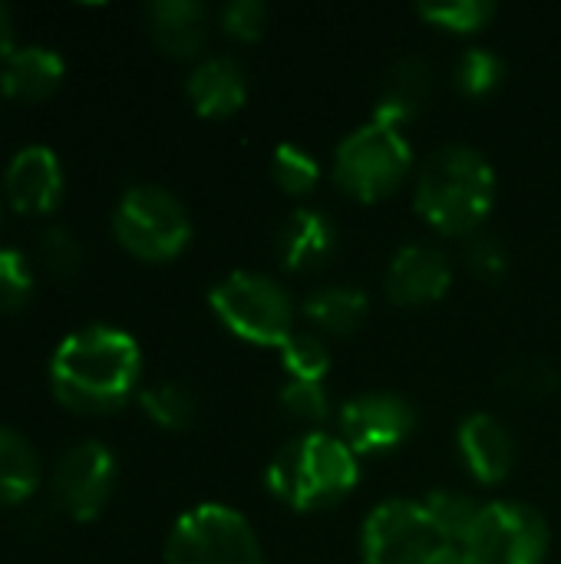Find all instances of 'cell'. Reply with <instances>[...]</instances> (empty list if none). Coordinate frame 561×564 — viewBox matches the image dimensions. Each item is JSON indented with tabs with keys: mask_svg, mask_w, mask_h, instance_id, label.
Instances as JSON below:
<instances>
[{
	"mask_svg": "<svg viewBox=\"0 0 561 564\" xmlns=\"http://www.w3.org/2000/svg\"><path fill=\"white\" fill-rule=\"evenodd\" d=\"M453 281V268L450 258L440 248L430 245H407L393 254L390 268H387V297L393 304L403 307H420V304H433L446 294Z\"/></svg>",
	"mask_w": 561,
	"mask_h": 564,
	"instance_id": "cell-13",
	"label": "cell"
},
{
	"mask_svg": "<svg viewBox=\"0 0 561 564\" xmlns=\"http://www.w3.org/2000/svg\"><path fill=\"white\" fill-rule=\"evenodd\" d=\"M63 56L50 46H17L0 63V89L20 102H40L63 83Z\"/></svg>",
	"mask_w": 561,
	"mask_h": 564,
	"instance_id": "cell-19",
	"label": "cell"
},
{
	"mask_svg": "<svg viewBox=\"0 0 561 564\" xmlns=\"http://www.w3.org/2000/svg\"><path fill=\"white\" fill-rule=\"evenodd\" d=\"M222 26L235 40H258L268 26V7L261 0H231L222 10Z\"/></svg>",
	"mask_w": 561,
	"mask_h": 564,
	"instance_id": "cell-33",
	"label": "cell"
},
{
	"mask_svg": "<svg viewBox=\"0 0 561 564\" xmlns=\"http://www.w3.org/2000/svg\"><path fill=\"white\" fill-rule=\"evenodd\" d=\"M188 99L205 119H225L238 112L248 99L245 69L228 56H212L198 63L188 76Z\"/></svg>",
	"mask_w": 561,
	"mask_h": 564,
	"instance_id": "cell-18",
	"label": "cell"
},
{
	"mask_svg": "<svg viewBox=\"0 0 561 564\" xmlns=\"http://www.w3.org/2000/svg\"><path fill=\"white\" fill-rule=\"evenodd\" d=\"M337 248L334 221L317 208H298L278 231V258L288 271H317Z\"/></svg>",
	"mask_w": 561,
	"mask_h": 564,
	"instance_id": "cell-16",
	"label": "cell"
},
{
	"mask_svg": "<svg viewBox=\"0 0 561 564\" xmlns=\"http://www.w3.org/2000/svg\"><path fill=\"white\" fill-rule=\"evenodd\" d=\"M427 564H470V558H466V552L463 549H456V545H443L433 558Z\"/></svg>",
	"mask_w": 561,
	"mask_h": 564,
	"instance_id": "cell-35",
	"label": "cell"
},
{
	"mask_svg": "<svg viewBox=\"0 0 561 564\" xmlns=\"http://www.w3.org/2000/svg\"><path fill=\"white\" fill-rule=\"evenodd\" d=\"M470 564H542L549 552L546 519L522 502H493L466 542Z\"/></svg>",
	"mask_w": 561,
	"mask_h": 564,
	"instance_id": "cell-8",
	"label": "cell"
},
{
	"mask_svg": "<svg viewBox=\"0 0 561 564\" xmlns=\"http://www.w3.org/2000/svg\"><path fill=\"white\" fill-rule=\"evenodd\" d=\"M417 212L443 235H476L496 202V175L470 145L436 149L417 178Z\"/></svg>",
	"mask_w": 561,
	"mask_h": 564,
	"instance_id": "cell-2",
	"label": "cell"
},
{
	"mask_svg": "<svg viewBox=\"0 0 561 564\" xmlns=\"http://www.w3.org/2000/svg\"><path fill=\"white\" fill-rule=\"evenodd\" d=\"M423 509H427V516L433 519L440 539H443L446 545H456V549H466V542H470V535H473V529H476V522H479V512H483L470 496L453 492V489H436V492H430L427 502H423Z\"/></svg>",
	"mask_w": 561,
	"mask_h": 564,
	"instance_id": "cell-22",
	"label": "cell"
},
{
	"mask_svg": "<svg viewBox=\"0 0 561 564\" xmlns=\"http://www.w3.org/2000/svg\"><path fill=\"white\" fill-rule=\"evenodd\" d=\"M17 50V26H13V13L7 3H0V63Z\"/></svg>",
	"mask_w": 561,
	"mask_h": 564,
	"instance_id": "cell-34",
	"label": "cell"
},
{
	"mask_svg": "<svg viewBox=\"0 0 561 564\" xmlns=\"http://www.w3.org/2000/svg\"><path fill=\"white\" fill-rule=\"evenodd\" d=\"M36 264L50 281H73L83 268V245L69 228H46L36 238Z\"/></svg>",
	"mask_w": 561,
	"mask_h": 564,
	"instance_id": "cell-24",
	"label": "cell"
},
{
	"mask_svg": "<svg viewBox=\"0 0 561 564\" xmlns=\"http://www.w3.org/2000/svg\"><path fill=\"white\" fill-rule=\"evenodd\" d=\"M367 294L360 288H347V284H331V288H321L308 297L304 304V317L321 327L324 334H337V337H347L354 334L364 317H367Z\"/></svg>",
	"mask_w": 561,
	"mask_h": 564,
	"instance_id": "cell-20",
	"label": "cell"
},
{
	"mask_svg": "<svg viewBox=\"0 0 561 564\" xmlns=\"http://www.w3.org/2000/svg\"><path fill=\"white\" fill-rule=\"evenodd\" d=\"M50 489L60 512L76 522H89L106 509L116 489V456L103 443L86 440L56 463Z\"/></svg>",
	"mask_w": 561,
	"mask_h": 564,
	"instance_id": "cell-10",
	"label": "cell"
},
{
	"mask_svg": "<svg viewBox=\"0 0 561 564\" xmlns=\"http://www.w3.org/2000/svg\"><path fill=\"white\" fill-rule=\"evenodd\" d=\"M3 192L20 215L53 212L63 198V165L56 152L50 145H23L3 172Z\"/></svg>",
	"mask_w": 561,
	"mask_h": 564,
	"instance_id": "cell-12",
	"label": "cell"
},
{
	"mask_svg": "<svg viewBox=\"0 0 561 564\" xmlns=\"http://www.w3.org/2000/svg\"><path fill=\"white\" fill-rule=\"evenodd\" d=\"M139 344L116 327H83L60 340L50 360V390L79 416L116 413L139 383Z\"/></svg>",
	"mask_w": 561,
	"mask_h": 564,
	"instance_id": "cell-1",
	"label": "cell"
},
{
	"mask_svg": "<svg viewBox=\"0 0 561 564\" xmlns=\"http://www.w3.org/2000/svg\"><path fill=\"white\" fill-rule=\"evenodd\" d=\"M413 426L417 413L397 393H367L341 410L344 443L354 453H390L410 440Z\"/></svg>",
	"mask_w": 561,
	"mask_h": 564,
	"instance_id": "cell-11",
	"label": "cell"
},
{
	"mask_svg": "<svg viewBox=\"0 0 561 564\" xmlns=\"http://www.w3.org/2000/svg\"><path fill=\"white\" fill-rule=\"evenodd\" d=\"M357 486V453L331 433L291 440L268 466V489L298 512L331 509Z\"/></svg>",
	"mask_w": 561,
	"mask_h": 564,
	"instance_id": "cell-3",
	"label": "cell"
},
{
	"mask_svg": "<svg viewBox=\"0 0 561 564\" xmlns=\"http://www.w3.org/2000/svg\"><path fill=\"white\" fill-rule=\"evenodd\" d=\"M430 86H433V69L423 56H403L384 79L380 89V102L374 112V122L390 126V129H403L407 122H413L427 99H430Z\"/></svg>",
	"mask_w": 561,
	"mask_h": 564,
	"instance_id": "cell-17",
	"label": "cell"
},
{
	"mask_svg": "<svg viewBox=\"0 0 561 564\" xmlns=\"http://www.w3.org/2000/svg\"><path fill=\"white\" fill-rule=\"evenodd\" d=\"M165 564H265L258 539L245 516L225 506H198L185 512L169 542Z\"/></svg>",
	"mask_w": 561,
	"mask_h": 564,
	"instance_id": "cell-7",
	"label": "cell"
},
{
	"mask_svg": "<svg viewBox=\"0 0 561 564\" xmlns=\"http://www.w3.org/2000/svg\"><path fill=\"white\" fill-rule=\"evenodd\" d=\"M281 360H284V370L291 373V380L321 383L324 373L331 370V350L314 334H291L281 344Z\"/></svg>",
	"mask_w": 561,
	"mask_h": 564,
	"instance_id": "cell-25",
	"label": "cell"
},
{
	"mask_svg": "<svg viewBox=\"0 0 561 564\" xmlns=\"http://www.w3.org/2000/svg\"><path fill=\"white\" fill-rule=\"evenodd\" d=\"M281 403L291 416L298 420H311V423H324L327 413H331V403H327V393L321 383H308V380H291L284 390H281Z\"/></svg>",
	"mask_w": 561,
	"mask_h": 564,
	"instance_id": "cell-32",
	"label": "cell"
},
{
	"mask_svg": "<svg viewBox=\"0 0 561 564\" xmlns=\"http://www.w3.org/2000/svg\"><path fill=\"white\" fill-rule=\"evenodd\" d=\"M463 261L466 268L483 278V281H503L509 271V251L503 248V241L496 235H470L466 248H463Z\"/></svg>",
	"mask_w": 561,
	"mask_h": 564,
	"instance_id": "cell-30",
	"label": "cell"
},
{
	"mask_svg": "<svg viewBox=\"0 0 561 564\" xmlns=\"http://www.w3.org/2000/svg\"><path fill=\"white\" fill-rule=\"evenodd\" d=\"M503 59L493 50H466L460 66H456V83L466 96H486L489 89L499 86L503 79Z\"/></svg>",
	"mask_w": 561,
	"mask_h": 564,
	"instance_id": "cell-29",
	"label": "cell"
},
{
	"mask_svg": "<svg viewBox=\"0 0 561 564\" xmlns=\"http://www.w3.org/2000/svg\"><path fill=\"white\" fill-rule=\"evenodd\" d=\"M33 284L36 278L30 261L13 248H0V314L23 311L33 297Z\"/></svg>",
	"mask_w": 561,
	"mask_h": 564,
	"instance_id": "cell-27",
	"label": "cell"
},
{
	"mask_svg": "<svg viewBox=\"0 0 561 564\" xmlns=\"http://www.w3.org/2000/svg\"><path fill=\"white\" fill-rule=\"evenodd\" d=\"M446 542L420 502L390 499L364 522V564H427Z\"/></svg>",
	"mask_w": 561,
	"mask_h": 564,
	"instance_id": "cell-9",
	"label": "cell"
},
{
	"mask_svg": "<svg viewBox=\"0 0 561 564\" xmlns=\"http://www.w3.org/2000/svg\"><path fill=\"white\" fill-rule=\"evenodd\" d=\"M40 486V456L26 436L0 426V506L30 499Z\"/></svg>",
	"mask_w": 561,
	"mask_h": 564,
	"instance_id": "cell-21",
	"label": "cell"
},
{
	"mask_svg": "<svg viewBox=\"0 0 561 564\" xmlns=\"http://www.w3.org/2000/svg\"><path fill=\"white\" fill-rule=\"evenodd\" d=\"M499 383L516 397H549L552 390H559L561 377L559 370L546 360H526V364L509 367L499 377Z\"/></svg>",
	"mask_w": 561,
	"mask_h": 564,
	"instance_id": "cell-31",
	"label": "cell"
},
{
	"mask_svg": "<svg viewBox=\"0 0 561 564\" xmlns=\"http://www.w3.org/2000/svg\"><path fill=\"white\" fill-rule=\"evenodd\" d=\"M271 175L288 195H308L317 185L321 169L311 152H304L298 145H278L274 159H271Z\"/></svg>",
	"mask_w": 561,
	"mask_h": 564,
	"instance_id": "cell-28",
	"label": "cell"
},
{
	"mask_svg": "<svg viewBox=\"0 0 561 564\" xmlns=\"http://www.w3.org/2000/svg\"><path fill=\"white\" fill-rule=\"evenodd\" d=\"M215 317L241 340L281 347L294 330V311L284 288L265 274L235 271L208 294Z\"/></svg>",
	"mask_w": 561,
	"mask_h": 564,
	"instance_id": "cell-6",
	"label": "cell"
},
{
	"mask_svg": "<svg viewBox=\"0 0 561 564\" xmlns=\"http://www.w3.org/2000/svg\"><path fill=\"white\" fill-rule=\"evenodd\" d=\"M460 453H463V463L470 466V473L486 482V486H496L503 482L509 473H513V463H516V443H513V433L489 413H473L460 423Z\"/></svg>",
	"mask_w": 561,
	"mask_h": 564,
	"instance_id": "cell-14",
	"label": "cell"
},
{
	"mask_svg": "<svg viewBox=\"0 0 561 564\" xmlns=\"http://www.w3.org/2000/svg\"><path fill=\"white\" fill-rule=\"evenodd\" d=\"M142 413L162 430H188L198 413V400L182 383H155L139 393Z\"/></svg>",
	"mask_w": 561,
	"mask_h": 564,
	"instance_id": "cell-23",
	"label": "cell"
},
{
	"mask_svg": "<svg viewBox=\"0 0 561 564\" xmlns=\"http://www.w3.org/2000/svg\"><path fill=\"white\" fill-rule=\"evenodd\" d=\"M410 165L413 149L403 132L370 119L337 145L334 182L360 202H380L407 178Z\"/></svg>",
	"mask_w": 561,
	"mask_h": 564,
	"instance_id": "cell-4",
	"label": "cell"
},
{
	"mask_svg": "<svg viewBox=\"0 0 561 564\" xmlns=\"http://www.w3.org/2000/svg\"><path fill=\"white\" fill-rule=\"evenodd\" d=\"M496 7L489 0H440V3H420V17L436 23L440 30L453 33H473L489 23Z\"/></svg>",
	"mask_w": 561,
	"mask_h": 564,
	"instance_id": "cell-26",
	"label": "cell"
},
{
	"mask_svg": "<svg viewBox=\"0 0 561 564\" xmlns=\"http://www.w3.org/2000/svg\"><path fill=\"white\" fill-rule=\"evenodd\" d=\"M152 43L175 59L195 56L208 40V10L198 0H155L145 10Z\"/></svg>",
	"mask_w": 561,
	"mask_h": 564,
	"instance_id": "cell-15",
	"label": "cell"
},
{
	"mask_svg": "<svg viewBox=\"0 0 561 564\" xmlns=\"http://www.w3.org/2000/svg\"><path fill=\"white\" fill-rule=\"evenodd\" d=\"M116 241L142 261H169L185 251L192 221L182 202L159 185L129 188L112 212Z\"/></svg>",
	"mask_w": 561,
	"mask_h": 564,
	"instance_id": "cell-5",
	"label": "cell"
}]
</instances>
